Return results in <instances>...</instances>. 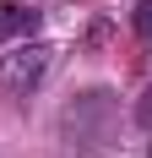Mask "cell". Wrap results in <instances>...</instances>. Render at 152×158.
I'll list each match as a JSON object with an SVG mask.
<instances>
[{
	"mask_svg": "<svg viewBox=\"0 0 152 158\" xmlns=\"http://www.w3.org/2000/svg\"><path fill=\"white\" fill-rule=\"evenodd\" d=\"M33 27H38V6H22V0H6L0 6V38H22Z\"/></svg>",
	"mask_w": 152,
	"mask_h": 158,
	"instance_id": "obj_2",
	"label": "cell"
},
{
	"mask_svg": "<svg viewBox=\"0 0 152 158\" xmlns=\"http://www.w3.org/2000/svg\"><path fill=\"white\" fill-rule=\"evenodd\" d=\"M130 22H136V33H141V44L152 49V0H136V11H130Z\"/></svg>",
	"mask_w": 152,
	"mask_h": 158,
	"instance_id": "obj_3",
	"label": "cell"
},
{
	"mask_svg": "<svg viewBox=\"0 0 152 158\" xmlns=\"http://www.w3.org/2000/svg\"><path fill=\"white\" fill-rule=\"evenodd\" d=\"M44 71H49V49L44 44H16L11 55H0V93H11V98L33 93L44 82Z\"/></svg>",
	"mask_w": 152,
	"mask_h": 158,
	"instance_id": "obj_1",
	"label": "cell"
},
{
	"mask_svg": "<svg viewBox=\"0 0 152 158\" xmlns=\"http://www.w3.org/2000/svg\"><path fill=\"white\" fill-rule=\"evenodd\" d=\"M136 120H141V126L152 131V87H147V98H141V109H136Z\"/></svg>",
	"mask_w": 152,
	"mask_h": 158,
	"instance_id": "obj_4",
	"label": "cell"
}]
</instances>
